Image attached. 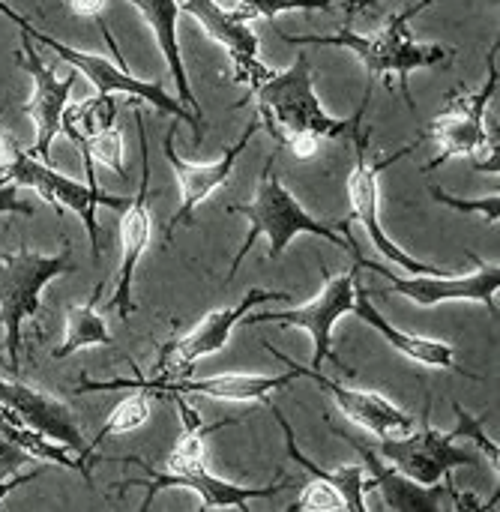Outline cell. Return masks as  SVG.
Returning <instances> with one entry per match:
<instances>
[{"label":"cell","mask_w":500,"mask_h":512,"mask_svg":"<svg viewBox=\"0 0 500 512\" xmlns=\"http://www.w3.org/2000/svg\"><path fill=\"white\" fill-rule=\"evenodd\" d=\"M249 96L240 102H255V117L261 120V126L270 129V135L279 141V150L288 147L297 138H342L351 135V126L360 114H366L369 99H372V84L363 93L360 108L354 111V117H333L321 108V99L315 93V78H312V66L306 51L297 54V60L276 72L270 66H264L249 84Z\"/></svg>","instance_id":"cell-1"},{"label":"cell","mask_w":500,"mask_h":512,"mask_svg":"<svg viewBox=\"0 0 500 512\" xmlns=\"http://www.w3.org/2000/svg\"><path fill=\"white\" fill-rule=\"evenodd\" d=\"M435 0H420L396 15L387 18V24L378 30V33H357L348 27H342L339 33L333 36H291V33H279L288 45H300V48H309V45H336V48H348L354 51L369 78H381L387 81V87L393 90V75L399 78V87H402V99L408 102L411 111H417L414 99H411V72L414 69H429V66H441V63H450L453 60V51L456 48H444V45H435V42H417L414 33H411V18H417L423 9H429Z\"/></svg>","instance_id":"cell-2"},{"label":"cell","mask_w":500,"mask_h":512,"mask_svg":"<svg viewBox=\"0 0 500 512\" xmlns=\"http://www.w3.org/2000/svg\"><path fill=\"white\" fill-rule=\"evenodd\" d=\"M225 210L234 213V216H246V219H249V234H246V240H243L237 258L231 261V273H228L225 282H231V279L237 276L243 258L252 252V246H255L258 237H267V240H270V258H282L285 249H288V243H291L297 234L324 237L327 243H336V246L345 249V252H348V246H351V240H354V237H351V222H348V219H345V222L339 225V231H336V228L318 222L309 210H303V204L285 189L282 177L276 174V153H273V156L267 159V165H264V174H261V183H258L255 198H252L249 204H228Z\"/></svg>","instance_id":"cell-3"},{"label":"cell","mask_w":500,"mask_h":512,"mask_svg":"<svg viewBox=\"0 0 500 512\" xmlns=\"http://www.w3.org/2000/svg\"><path fill=\"white\" fill-rule=\"evenodd\" d=\"M495 51H498V39L495 48L489 51V72H486V84L477 93H468L465 87L450 90L444 99V111L429 123V129L420 135V141H432L438 147V156L423 168V174L435 171L438 165H444L447 159L456 156H468L474 165L480 159V153H486L480 171L498 174V126L489 129L486 126V108L495 99L500 84L498 63H495Z\"/></svg>","instance_id":"cell-4"},{"label":"cell","mask_w":500,"mask_h":512,"mask_svg":"<svg viewBox=\"0 0 500 512\" xmlns=\"http://www.w3.org/2000/svg\"><path fill=\"white\" fill-rule=\"evenodd\" d=\"M0 12H3L6 18H12V21L21 27V33H27L36 45H45V48L57 51L60 60H66L72 69H78L81 75H87L90 84L96 87V93H111V96H114V93H126V96H132V99H138V102H150V105L159 108L162 114H171L174 120L189 123V126H192V141L201 144V138H204V123H207V120L198 117V114H192L183 102L171 99V96L162 90V84H156V81H141V78L129 75V69L120 66L117 60L111 63V57L90 54V51H78V48H69V45L57 42L54 36L42 33L39 27H33L24 15H18L15 9H9L3 0H0Z\"/></svg>","instance_id":"cell-5"},{"label":"cell","mask_w":500,"mask_h":512,"mask_svg":"<svg viewBox=\"0 0 500 512\" xmlns=\"http://www.w3.org/2000/svg\"><path fill=\"white\" fill-rule=\"evenodd\" d=\"M63 252L57 255H33L27 249H15L0 255V324L6 330L9 366L18 372L21 363V330L24 321L36 318L42 309V288L72 273V246L63 240Z\"/></svg>","instance_id":"cell-6"},{"label":"cell","mask_w":500,"mask_h":512,"mask_svg":"<svg viewBox=\"0 0 500 512\" xmlns=\"http://www.w3.org/2000/svg\"><path fill=\"white\" fill-rule=\"evenodd\" d=\"M18 186V189H33L45 204H51L54 210H72L87 231L93 258L102 255L99 249V222H96V207H126L129 198L120 195H108L99 186H87V183H75L69 177H63L60 171L51 168V162L36 159L33 153H27L18 141H12L3 165H0V186Z\"/></svg>","instance_id":"cell-7"},{"label":"cell","mask_w":500,"mask_h":512,"mask_svg":"<svg viewBox=\"0 0 500 512\" xmlns=\"http://www.w3.org/2000/svg\"><path fill=\"white\" fill-rule=\"evenodd\" d=\"M366 114H360L351 126V141H354V171L348 177V198H351V216L348 222H360L369 237H372V246L390 261V264H399L402 270H408L411 276H444L441 267L435 264H426L414 255H408L399 243L390 240V234L384 231L381 225V192H378V174L384 168H390L393 162H399L402 156H408L417 144H408L402 153H393L381 162H372L369 159V141H372V126H360Z\"/></svg>","instance_id":"cell-8"},{"label":"cell","mask_w":500,"mask_h":512,"mask_svg":"<svg viewBox=\"0 0 500 512\" xmlns=\"http://www.w3.org/2000/svg\"><path fill=\"white\" fill-rule=\"evenodd\" d=\"M354 300H357V267H351L348 273L330 276L324 267V288L315 300L297 306V309H285V312H249L243 318L246 327L255 324H279V327H297L306 330L312 336V372H321L324 363H336L342 372H351L333 351V327L342 315L354 312ZM354 375V372H351Z\"/></svg>","instance_id":"cell-9"},{"label":"cell","mask_w":500,"mask_h":512,"mask_svg":"<svg viewBox=\"0 0 500 512\" xmlns=\"http://www.w3.org/2000/svg\"><path fill=\"white\" fill-rule=\"evenodd\" d=\"M348 255L354 258L357 267H369L372 273L384 276L390 282V288L408 300H414L417 306L423 309H432V306H441V303H453V300H468V303H483L489 309V315L495 318L498 315V288H500V267L498 261H480L474 252L471 261H477V270L471 276H399L375 261H366L357 249V243L351 240L348 246Z\"/></svg>","instance_id":"cell-10"},{"label":"cell","mask_w":500,"mask_h":512,"mask_svg":"<svg viewBox=\"0 0 500 512\" xmlns=\"http://www.w3.org/2000/svg\"><path fill=\"white\" fill-rule=\"evenodd\" d=\"M324 423H327V429H333V435H339L342 441H348V444L360 453V459H363V465H366V474H369V486H372L375 492H381V498H384V510L432 512L447 510V504H450V510H483V507L477 504L474 495H462V492L453 486V477H447V483L441 480V483H435V486H420V483L408 480L399 468H393L390 462H384L381 453H378L375 447H369V444H363L360 438L348 435L345 429L333 426L330 417H324Z\"/></svg>","instance_id":"cell-11"},{"label":"cell","mask_w":500,"mask_h":512,"mask_svg":"<svg viewBox=\"0 0 500 512\" xmlns=\"http://www.w3.org/2000/svg\"><path fill=\"white\" fill-rule=\"evenodd\" d=\"M456 432H438L429 426V414H423V429L408 432L402 438H384L375 444L384 462L399 468L408 480L420 486H435L444 477H453V468H474L477 456L471 450L456 447Z\"/></svg>","instance_id":"cell-12"},{"label":"cell","mask_w":500,"mask_h":512,"mask_svg":"<svg viewBox=\"0 0 500 512\" xmlns=\"http://www.w3.org/2000/svg\"><path fill=\"white\" fill-rule=\"evenodd\" d=\"M129 462H135L138 468H144L147 480H129L120 492L132 489V486H144L147 489V498L141 504V510H150L153 498L162 492V489H192L198 498H201V507L198 510H249V501H258V498H273L285 489H291V483H270V486H237V483H228V480H219L216 474L207 471V465L201 468H183V471H153L144 459L138 456H129Z\"/></svg>","instance_id":"cell-13"},{"label":"cell","mask_w":500,"mask_h":512,"mask_svg":"<svg viewBox=\"0 0 500 512\" xmlns=\"http://www.w3.org/2000/svg\"><path fill=\"white\" fill-rule=\"evenodd\" d=\"M177 123L180 120H174L171 126H168V135H165V159H168V165L174 168V174H177V183H180V207H177V213L171 216V222H168V240H171V234L180 228V225H192V216H195V210L219 189V186H225L228 183V177H231V171H234V165H237V159L243 156V150L249 147V141L255 138V132L261 129V120L258 117H252L249 120V126H246V132L240 135V141L237 144H231V147H225V153L219 156V159H213V162H204V165H198V162H186V159H180V153L174 150V141H177Z\"/></svg>","instance_id":"cell-14"},{"label":"cell","mask_w":500,"mask_h":512,"mask_svg":"<svg viewBox=\"0 0 500 512\" xmlns=\"http://www.w3.org/2000/svg\"><path fill=\"white\" fill-rule=\"evenodd\" d=\"M261 303H288V291L252 288V291H246V297L237 300L234 306H225V309L210 312L195 330H189L186 336H180V339H174V342H168V345L162 348L156 369L165 372V375H177V372L189 369L192 363H198V360H204V357H210V354H219V351L228 345L234 327H237L255 306H261Z\"/></svg>","instance_id":"cell-15"},{"label":"cell","mask_w":500,"mask_h":512,"mask_svg":"<svg viewBox=\"0 0 500 512\" xmlns=\"http://www.w3.org/2000/svg\"><path fill=\"white\" fill-rule=\"evenodd\" d=\"M138 99H132L135 108V129H138V141H141V186L138 195L129 198V204L123 207V219H120V276H117V291L111 297V306L117 309V315L123 321L132 318L135 312V300H132V279H135V264L138 258L147 252L150 246V231H153V219H150V141H147V126H144V114L135 105Z\"/></svg>","instance_id":"cell-16"},{"label":"cell","mask_w":500,"mask_h":512,"mask_svg":"<svg viewBox=\"0 0 500 512\" xmlns=\"http://www.w3.org/2000/svg\"><path fill=\"white\" fill-rule=\"evenodd\" d=\"M0 405H3L18 423H24L27 429H33V432H39L42 438H48V441H54V444H60V447H66V450H72V453L81 459V465L93 456L90 441L81 435V429H78L72 411H69L60 399H54V396H48V393H39V390H33V387H27V384L0 378ZM84 471H87V465H84ZM87 474H90V471H87Z\"/></svg>","instance_id":"cell-17"},{"label":"cell","mask_w":500,"mask_h":512,"mask_svg":"<svg viewBox=\"0 0 500 512\" xmlns=\"http://www.w3.org/2000/svg\"><path fill=\"white\" fill-rule=\"evenodd\" d=\"M18 66H24L33 78V96L27 99V114L36 123V144H33V156L48 162L51 159V141L60 135V117L69 105V93L75 84V72H69L66 78H60L57 72H51L45 66V60L39 57V48L33 45V39L27 33H21V45L15 51Z\"/></svg>","instance_id":"cell-18"},{"label":"cell","mask_w":500,"mask_h":512,"mask_svg":"<svg viewBox=\"0 0 500 512\" xmlns=\"http://www.w3.org/2000/svg\"><path fill=\"white\" fill-rule=\"evenodd\" d=\"M279 363H288V372L282 375H246V372H231V375H216V378H180V381H153V378H138V384H144L150 393H177V396H207V399H219V402H267L270 393L288 387L291 381L303 378V366L288 360L285 354H279V348L264 345Z\"/></svg>","instance_id":"cell-19"},{"label":"cell","mask_w":500,"mask_h":512,"mask_svg":"<svg viewBox=\"0 0 500 512\" xmlns=\"http://www.w3.org/2000/svg\"><path fill=\"white\" fill-rule=\"evenodd\" d=\"M177 3H180V12H189L204 27V33L228 51V57L234 63L231 81L249 84L264 69V63L258 57V36L249 27V21L237 18L219 0H177Z\"/></svg>","instance_id":"cell-20"},{"label":"cell","mask_w":500,"mask_h":512,"mask_svg":"<svg viewBox=\"0 0 500 512\" xmlns=\"http://www.w3.org/2000/svg\"><path fill=\"white\" fill-rule=\"evenodd\" d=\"M303 378L315 381L336 402V408L348 420L360 423L378 441H384V438H402V435H408L414 429V417L405 414L399 405H393L387 396H381L375 390L345 387V384H339V381H333V378H327L321 372H312V369H303Z\"/></svg>","instance_id":"cell-21"},{"label":"cell","mask_w":500,"mask_h":512,"mask_svg":"<svg viewBox=\"0 0 500 512\" xmlns=\"http://www.w3.org/2000/svg\"><path fill=\"white\" fill-rule=\"evenodd\" d=\"M354 315H357L360 321H366L372 330H378V333L387 339V345L396 348L402 357H408V360H414V363H420V366H429V369H450V372H459L462 378H474V381L480 378V375H474V372H468V369H462V366L456 363V351H453L447 342L426 339V336H414V333H405V330L393 327V324L372 306L369 288H360V285H357Z\"/></svg>","instance_id":"cell-22"},{"label":"cell","mask_w":500,"mask_h":512,"mask_svg":"<svg viewBox=\"0 0 500 512\" xmlns=\"http://www.w3.org/2000/svg\"><path fill=\"white\" fill-rule=\"evenodd\" d=\"M138 6V12L144 15V21L153 27V36L159 42V51L171 69V78L177 84V102H183L192 114L204 117V111L198 108V99L192 96L189 87V75L183 66V54H180V42H177V18H180V3L177 0H129ZM207 120V117H204Z\"/></svg>","instance_id":"cell-23"},{"label":"cell","mask_w":500,"mask_h":512,"mask_svg":"<svg viewBox=\"0 0 500 512\" xmlns=\"http://www.w3.org/2000/svg\"><path fill=\"white\" fill-rule=\"evenodd\" d=\"M270 411H273V417H276V423H279V429L285 432V444H288V453H291V459L303 468V471H309L315 480H324V483H330L333 489H339V495L345 498V510H354V512H366V492L372 489L369 486V474L363 471V468H357V465H342V468H321V465H315L309 456H303V450L297 447V438H294V429L288 426V420H285V414L267 399L264 402Z\"/></svg>","instance_id":"cell-24"},{"label":"cell","mask_w":500,"mask_h":512,"mask_svg":"<svg viewBox=\"0 0 500 512\" xmlns=\"http://www.w3.org/2000/svg\"><path fill=\"white\" fill-rule=\"evenodd\" d=\"M99 297H102V282L93 288L87 303H75L66 309V339L60 348H54V360L72 357L75 351H84V348H111L114 345V339L96 309Z\"/></svg>","instance_id":"cell-25"},{"label":"cell","mask_w":500,"mask_h":512,"mask_svg":"<svg viewBox=\"0 0 500 512\" xmlns=\"http://www.w3.org/2000/svg\"><path fill=\"white\" fill-rule=\"evenodd\" d=\"M132 381H120V378H111V381H81V387H78V393H99V390H117V387H129ZM132 387H141V390H135L132 396H126L114 411H111V417L105 420V426L96 432V438L90 441V447L96 450L108 435H126V432H135V429H141L144 423H147V417H150V390L144 387V384H132Z\"/></svg>","instance_id":"cell-26"},{"label":"cell","mask_w":500,"mask_h":512,"mask_svg":"<svg viewBox=\"0 0 500 512\" xmlns=\"http://www.w3.org/2000/svg\"><path fill=\"white\" fill-rule=\"evenodd\" d=\"M174 396V405L180 411V420H183V435L177 441V447L171 450L168 456V471H183V468H201L207 465V438L210 432L216 429H225V426H237V420H225V423H213V426H204L198 420V414L189 408V402H183L177 393Z\"/></svg>","instance_id":"cell-27"},{"label":"cell","mask_w":500,"mask_h":512,"mask_svg":"<svg viewBox=\"0 0 500 512\" xmlns=\"http://www.w3.org/2000/svg\"><path fill=\"white\" fill-rule=\"evenodd\" d=\"M117 117V99L111 93H96L87 102H69L60 117V132L75 144L84 141L108 126H114Z\"/></svg>","instance_id":"cell-28"},{"label":"cell","mask_w":500,"mask_h":512,"mask_svg":"<svg viewBox=\"0 0 500 512\" xmlns=\"http://www.w3.org/2000/svg\"><path fill=\"white\" fill-rule=\"evenodd\" d=\"M75 147H78L84 171H87V186H99L93 162L108 165L111 171H117L126 180V147H123V129L120 126H108V129H102L84 141H75Z\"/></svg>","instance_id":"cell-29"},{"label":"cell","mask_w":500,"mask_h":512,"mask_svg":"<svg viewBox=\"0 0 500 512\" xmlns=\"http://www.w3.org/2000/svg\"><path fill=\"white\" fill-rule=\"evenodd\" d=\"M219 3L243 21H255V18L273 21L282 12H300V9L303 12H318V9L330 12L342 0H219Z\"/></svg>","instance_id":"cell-30"},{"label":"cell","mask_w":500,"mask_h":512,"mask_svg":"<svg viewBox=\"0 0 500 512\" xmlns=\"http://www.w3.org/2000/svg\"><path fill=\"white\" fill-rule=\"evenodd\" d=\"M429 192H432V198L438 201V204H444V207H453V210H462V213H480L492 228H498V216H500V195H486V198H477V201H471V198H459V195H450V192H444L441 186H429Z\"/></svg>","instance_id":"cell-31"},{"label":"cell","mask_w":500,"mask_h":512,"mask_svg":"<svg viewBox=\"0 0 500 512\" xmlns=\"http://www.w3.org/2000/svg\"><path fill=\"white\" fill-rule=\"evenodd\" d=\"M288 510L339 512V510H345V498H342V495H339V489H333L330 483H324V480H312V483L300 492L297 504H291Z\"/></svg>","instance_id":"cell-32"},{"label":"cell","mask_w":500,"mask_h":512,"mask_svg":"<svg viewBox=\"0 0 500 512\" xmlns=\"http://www.w3.org/2000/svg\"><path fill=\"white\" fill-rule=\"evenodd\" d=\"M453 408H456V417H459L456 438H468V441H474V444L486 453V459H489V465H492V471H495V477H498L500 447L492 441V438H486V432H483V420H477V417H474L471 411H465L459 402H456Z\"/></svg>","instance_id":"cell-33"},{"label":"cell","mask_w":500,"mask_h":512,"mask_svg":"<svg viewBox=\"0 0 500 512\" xmlns=\"http://www.w3.org/2000/svg\"><path fill=\"white\" fill-rule=\"evenodd\" d=\"M27 462H30V456H27L18 444H12L9 438L0 435V480L18 474Z\"/></svg>","instance_id":"cell-34"},{"label":"cell","mask_w":500,"mask_h":512,"mask_svg":"<svg viewBox=\"0 0 500 512\" xmlns=\"http://www.w3.org/2000/svg\"><path fill=\"white\" fill-rule=\"evenodd\" d=\"M0 213H21V216H33V207L27 201L18 198V186L6 183L0 186Z\"/></svg>","instance_id":"cell-35"},{"label":"cell","mask_w":500,"mask_h":512,"mask_svg":"<svg viewBox=\"0 0 500 512\" xmlns=\"http://www.w3.org/2000/svg\"><path fill=\"white\" fill-rule=\"evenodd\" d=\"M108 0H69V9L81 18H99L105 12Z\"/></svg>","instance_id":"cell-36"},{"label":"cell","mask_w":500,"mask_h":512,"mask_svg":"<svg viewBox=\"0 0 500 512\" xmlns=\"http://www.w3.org/2000/svg\"><path fill=\"white\" fill-rule=\"evenodd\" d=\"M39 474H42V468H39V471H27V474H12V477L0 480V501H3V498H9L18 486H24V483L36 480Z\"/></svg>","instance_id":"cell-37"},{"label":"cell","mask_w":500,"mask_h":512,"mask_svg":"<svg viewBox=\"0 0 500 512\" xmlns=\"http://www.w3.org/2000/svg\"><path fill=\"white\" fill-rule=\"evenodd\" d=\"M372 3H381V0H351V6H348V15L354 18L360 9H366V6H372Z\"/></svg>","instance_id":"cell-38"}]
</instances>
